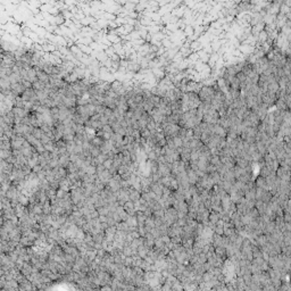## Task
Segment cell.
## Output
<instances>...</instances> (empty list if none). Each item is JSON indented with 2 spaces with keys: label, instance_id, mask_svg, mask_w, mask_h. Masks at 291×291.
<instances>
[{
  "label": "cell",
  "instance_id": "cell-1",
  "mask_svg": "<svg viewBox=\"0 0 291 291\" xmlns=\"http://www.w3.org/2000/svg\"><path fill=\"white\" fill-rule=\"evenodd\" d=\"M215 88L214 86H204L200 88L199 92V98L201 100V103H211L213 98L215 96Z\"/></svg>",
  "mask_w": 291,
  "mask_h": 291
},
{
  "label": "cell",
  "instance_id": "cell-2",
  "mask_svg": "<svg viewBox=\"0 0 291 291\" xmlns=\"http://www.w3.org/2000/svg\"><path fill=\"white\" fill-rule=\"evenodd\" d=\"M32 88L34 89L35 91H43V90L47 88V84L38 80V81H35L34 83H32Z\"/></svg>",
  "mask_w": 291,
  "mask_h": 291
},
{
  "label": "cell",
  "instance_id": "cell-3",
  "mask_svg": "<svg viewBox=\"0 0 291 291\" xmlns=\"http://www.w3.org/2000/svg\"><path fill=\"white\" fill-rule=\"evenodd\" d=\"M91 144L92 146H95V147H98V148H101V146L103 144V142H105V140H103V138H99V137H95L93 139H92L91 141Z\"/></svg>",
  "mask_w": 291,
  "mask_h": 291
},
{
  "label": "cell",
  "instance_id": "cell-4",
  "mask_svg": "<svg viewBox=\"0 0 291 291\" xmlns=\"http://www.w3.org/2000/svg\"><path fill=\"white\" fill-rule=\"evenodd\" d=\"M140 134H141V138L146 139L147 141H149V140H150V138L153 137L151 132L149 131L147 127H144V129H140Z\"/></svg>",
  "mask_w": 291,
  "mask_h": 291
},
{
  "label": "cell",
  "instance_id": "cell-5",
  "mask_svg": "<svg viewBox=\"0 0 291 291\" xmlns=\"http://www.w3.org/2000/svg\"><path fill=\"white\" fill-rule=\"evenodd\" d=\"M43 134H45V132L42 131L40 127H34V130H33V133H32V135L36 138L38 140H40Z\"/></svg>",
  "mask_w": 291,
  "mask_h": 291
},
{
  "label": "cell",
  "instance_id": "cell-6",
  "mask_svg": "<svg viewBox=\"0 0 291 291\" xmlns=\"http://www.w3.org/2000/svg\"><path fill=\"white\" fill-rule=\"evenodd\" d=\"M103 131L105 132V133H114L113 129H112V126L109 125V124H107V125H103Z\"/></svg>",
  "mask_w": 291,
  "mask_h": 291
},
{
  "label": "cell",
  "instance_id": "cell-7",
  "mask_svg": "<svg viewBox=\"0 0 291 291\" xmlns=\"http://www.w3.org/2000/svg\"><path fill=\"white\" fill-rule=\"evenodd\" d=\"M113 162H114L113 159H107L106 162H105V163H103V164H105V167H110Z\"/></svg>",
  "mask_w": 291,
  "mask_h": 291
}]
</instances>
